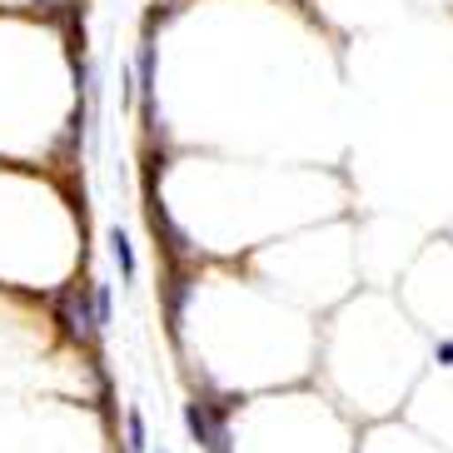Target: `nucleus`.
<instances>
[{
    "mask_svg": "<svg viewBox=\"0 0 453 453\" xmlns=\"http://www.w3.org/2000/svg\"><path fill=\"white\" fill-rule=\"evenodd\" d=\"M60 324H65V334L75 339V344H90L95 339V304H85V294H81V284H70L65 294H60Z\"/></svg>",
    "mask_w": 453,
    "mask_h": 453,
    "instance_id": "nucleus-1",
    "label": "nucleus"
},
{
    "mask_svg": "<svg viewBox=\"0 0 453 453\" xmlns=\"http://www.w3.org/2000/svg\"><path fill=\"white\" fill-rule=\"evenodd\" d=\"M110 254H115V265H120V274L130 280V274H134V254H130V240H125L120 229L110 234Z\"/></svg>",
    "mask_w": 453,
    "mask_h": 453,
    "instance_id": "nucleus-2",
    "label": "nucleus"
},
{
    "mask_svg": "<svg viewBox=\"0 0 453 453\" xmlns=\"http://www.w3.org/2000/svg\"><path fill=\"white\" fill-rule=\"evenodd\" d=\"M90 299H95V324L105 329V324H110V289H105V284H95Z\"/></svg>",
    "mask_w": 453,
    "mask_h": 453,
    "instance_id": "nucleus-3",
    "label": "nucleus"
},
{
    "mask_svg": "<svg viewBox=\"0 0 453 453\" xmlns=\"http://www.w3.org/2000/svg\"><path fill=\"white\" fill-rule=\"evenodd\" d=\"M130 453H145V418L130 413Z\"/></svg>",
    "mask_w": 453,
    "mask_h": 453,
    "instance_id": "nucleus-4",
    "label": "nucleus"
},
{
    "mask_svg": "<svg viewBox=\"0 0 453 453\" xmlns=\"http://www.w3.org/2000/svg\"><path fill=\"white\" fill-rule=\"evenodd\" d=\"M439 359H443V364H453V344H439Z\"/></svg>",
    "mask_w": 453,
    "mask_h": 453,
    "instance_id": "nucleus-5",
    "label": "nucleus"
}]
</instances>
